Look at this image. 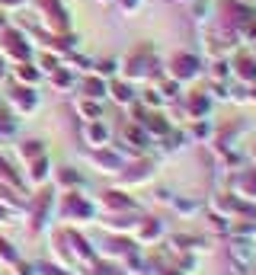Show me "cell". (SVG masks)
Instances as JSON below:
<instances>
[{
  "label": "cell",
  "mask_w": 256,
  "mask_h": 275,
  "mask_svg": "<svg viewBox=\"0 0 256 275\" xmlns=\"http://www.w3.org/2000/svg\"><path fill=\"white\" fill-rule=\"evenodd\" d=\"M112 93H116L119 103H128V99H131V90H128L125 83H116V86H112Z\"/></svg>",
  "instance_id": "obj_6"
},
{
  "label": "cell",
  "mask_w": 256,
  "mask_h": 275,
  "mask_svg": "<svg viewBox=\"0 0 256 275\" xmlns=\"http://www.w3.org/2000/svg\"><path fill=\"white\" fill-rule=\"evenodd\" d=\"M227 186L234 189V196L247 198V202H256V166L253 170H237L227 179Z\"/></svg>",
  "instance_id": "obj_2"
},
{
  "label": "cell",
  "mask_w": 256,
  "mask_h": 275,
  "mask_svg": "<svg viewBox=\"0 0 256 275\" xmlns=\"http://www.w3.org/2000/svg\"><path fill=\"white\" fill-rule=\"evenodd\" d=\"M86 93H90V96H99V93H103V83H99V80H90V83H86Z\"/></svg>",
  "instance_id": "obj_7"
},
{
  "label": "cell",
  "mask_w": 256,
  "mask_h": 275,
  "mask_svg": "<svg viewBox=\"0 0 256 275\" xmlns=\"http://www.w3.org/2000/svg\"><path fill=\"white\" fill-rule=\"evenodd\" d=\"M199 74V68H195V61L192 58H173V77H179V80H189V77H195Z\"/></svg>",
  "instance_id": "obj_4"
},
{
  "label": "cell",
  "mask_w": 256,
  "mask_h": 275,
  "mask_svg": "<svg viewBox=\"0 0 256 275\" xmlns=\"http://www.w3.org/2000/svg\"><path fill=\"white\" fill-rule=\"evenodd\" d=\"M164 237V221L160 218H144L138 221V240L141 243H154V240Z\"/></svg>",
  "instance_id": "obj_3"
},
{
  "label": "cell",
  "mask_w": 256,
  "mask_h": 275,
  "mask_svg": "<svg viewBox=\"0 0 256 275\" xmlns=\"http://www.w3.org/2000/svg\"><path fill=\"white\" fill-rule=\"evenodd\" d=\"M173 208H176V211H183V214H195L202 205L192 202V198H173Z\"/></svg>",
  "instance_id": "obj_5"
},
{
  "label": "cell",
  "mask_w": 256,
  "mask_h": 275,
  "mask_svg": "<svg viewBox=\"0 0 256 275\" xmlns=\"http://www.w3.org/2000/svg\"><path fill=\"white\" fill-rule=\"evenodd\" d=\"M253 160H256V151H253Z\"/></svg>",
  "instance_id": "obj_8"
},
{
  "label": "cell",
  "mask_w": 256,
  "mask_h": 275,
  "mask_svg": "<svg viewBox=\"0 0 256 275\" xmlns=\"http://www.w3.org/2000/svg\"><path fill=\"white\" fill-rule=\"evenodd\" d=\"M250 275H256V272H250Z\"/></svg>",
  "instance_id": "obj_9"
},
{
  "label": "cell",
  "mask_w": 256,
  "mask_h": 275,
  "mask_svg": "<svg viewBox=\"0 0 256 275\" xmlns=\"http://www.w3.org/2000/svg\"><path fill=\"white\" fill-rule=\"evenodd\" d=\"M227 263H231V272L234 275H250L253 272V263H256V246L253 240L247 237H231L227 243Z\"/></svg>",
  "instance_id": "obj_1"
}]
</instances>
